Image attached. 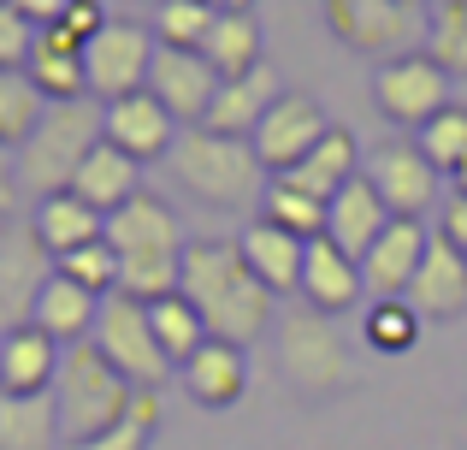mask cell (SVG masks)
Instances as JSON below:
<instances>
[{
	"instance_id": "6da1fadb",
	"label": "cell",
	"mask_w": 467,
	"mask_h": 450,
	"mask_svg": "<svg viewBox=\"0 0 467 450\" xmlns=\"http://www.w3.org/2000/svg\"><path fill=\"white\" fill-rule=\"evenodd\" d=\"M183 297L207 320V338H225V344L249 350L254 338L273 332V290L254 278L243 249L225 237H195L183 249Z\"/></svg>"
},
{
	"instance_id": "7a4b0ae2",
	"label": "cell",
	"mask_w": 467,
	"mask_h": 450,
	"mask_svg": "<svg viewBox=\"0 0 467 450\" xmlns=\"http://www.w3.org/2000/svg\"><path fill=\"white\" fill-rule=\"evenodd\" d=\"M107 243L119 255V297H137V302H160V297H178L183 290V225L171 214V202H160L142 190L137 202L107 220Z\"/></svg>"
},
{
	"instance_id": "3957f363",
	"label": "cell",
	"mask_w": 467,
	"mask_h": 450,
	"mask_svg": "<svg viewBox=\"0 0 467 450\" xmlns=\"http://www.w3.org/2000/svg\"><path fill=\"white\" fill-rule=\"evenodd\" d=\"M107 142V107L95 101H54L42 113V125L30 131V142L18 149V190H30L36 202L71 190V178L83 173L95 149Z\"/></svg>"
},
{
	"instance_id": "277c9868",
	"label": "cell",
	"mask_w": 467,
	"mask_h": 450,
	"mask_svg": "<svg viewBox=\"0 0 467 450\" xmlns=\"http://www.w3.org/2000/svg\"><path fill=\"white\" fill-rule=\"evenodd\" d=\"M171 178L207 208H249L266 196V166L249 137H219V131H183L171 149Z\"/></svg>"
},
{
	"instance_id": "5b68a950",
	"label": "cell",
	"mask_w": 467,
	"mask_h": 450,
	"mask_svg": "<svg viewBox=\"0 0 467 450\" xmlns=\"http://www.w3.org/2000/svg\"><path fill=\"white\" fill-rule=\"evenodd\" d=\"M137 385L101 356V344H71L66 350V368H59V385H54V403H59V433L66 445H83L95 433H107L113 421H125Z\"/></svg>"
},
{
	"instance_id": "8992f818",
	"label": "cell",
	"mask_w": 467,
	"mask_h": 450,
	"mask_svg": "<svg viewBox=\"0 0 467 450\" xmlns=\"http://www.w3.org/2000/svg\"><path fill=\"white\" fill-rule=\"evenodd\" d=\"M319 12H326V30L349 54H367L379 66L426 47V24H432L426 0H319Z\"/></svg>"
},
{
	"instance_id": "52a82bcc",
	"label": "cell",
	"mask_w": 467,
	"mask_h": 450,
	"mask_svg": "<svg viewBox=\"0 0 467 450\" xmlns=\"http://www.w3.org/2000/svg\"><path fill=\"white\" fill-rule=\"evenodd\" d=\"M278 368H285V380L296 385L308 403H326L337 385L355 380L349 344H343L337 320H326V314H314V309H296L278 326Z\"/></svg>"
},
{
	"instance_id": "ba28073f",
	"label": "cell",
	"mask_w": 467,
	"mask_h": 450,
	"mask_svg": "<svg viewBox=\"0 0 467 450\" xmlns=\"http://www.w3.org/2000/svg\"><path fill=\"white\" fill-rule=\"evenodd\" d=\"M95 344H101V356L113 361L137 392H160L166 380H178V368L166 361V350H160V338H154L149 302H137V297H107L101 302Z\"/></svg>"
},
{
	"instance_id": "9c48e42d",
	"label": "cell",
	"mask_w": 467,
	"mask_h": 450,
	"mask_svg": "<svg viewBox=\"0 0 467 450\" xmlns=\"http://www.w3.org/2000/svg\"><path fill=\"white\" fill-rule=\"evenodd\" d=\"M373 107L390 119V125H402V131L432 125V119L450 107V71L438 66L426 47L385 59V66L373 71Z\"/></svg>"
},
{
	"instance_id": "30bf717a",
	"label": "cell",
	"mask_w": 467,
	"mask_h": 450,
	"mask_svg": "<svg viewBox=\"0 0 467 450\" xmlns=\"http://www.w3.org/2000/svg\"><path fill=\"white\" fill-rule=\"evenodd\" d=\"M154 30L137 18H113L89 47H83V66H89V95L95 101H125V95L149 89V71H154Z\"/></svg>"
},
{
	"instance_id": "8fae6325",
	"label": "cell",
	"mask_w": 467,
	"mask_h": 450,
	"mask_svg": "<svg viewBox=\"0 0 467 450\" xmlns=\"http://www.w3.org/2000/svg\"><path fill=\"white\" fill-rule=\"evenodd\" d=\"M326 131H331V119H326V107L314 101V95H302V89H285L273 101V113L254 125V154H261V166H266V178H285L290 166H302L308 154L326 142Z\"/></svg>"
},
{
	"instance_id": "7c38bea8",
	"label": "cell",
	"mask_w": 467,
	"mask_h": 450,
	"mask_svg": "<svg viewBox=\"0 0 467 450\" xmlns=\"http://www.w3.org/2000/svg\"><path fill=\"white\" fill-rule=\"evenodd\" d=\"M361 173H367V184L385 196V208L397 214V220H420V214H432L438 190H444V173L426 161L420 142H379V149L361 161Z\"/></svg>"
},
{
	"instance_id": "4fadbf2b",
	"label": "cell",
	"mask_w": 467,
	"mask_h": 450,
	"mask_svg": "<svg viewBox=\"0 0 467 450\" xmlns=\"http://www.w3.org/2000/svg\"><path fill=\"white\" fill-rule=\"evenodd\" d=\"M219 83H225V78H219L202 54H190V47H160V54H154V71H149V95L166 107L171 119H178L183 131L207 125Z\"/></svg>"
},
{
	"instance_id": "5bb4252c",
	"label": "cell",
	"mask_w": 467,
	"mask_h": 450,
	"mask_svg": "<svg viewBox=\"0 0 467 450\" xmlns=\"http://www.w3.org/2000/svg\"><path fill=\"white\" fill-rule=\"evenodd\" d=\"M426 249H432V231L426 220H390L385 237L361 255V278H367V297L385 302V297H409L414 273H420Z\"/></svg>"
},
{
	"instance_id": "9a60e30c",
	"label": "cell",
	"mask_w": 467,
	"mask_h": 450,
	"mask_svg": "<svg viewBox=\"0 0 467 450\" xmlns=\"http://www.w3.org/2000/svg\"><path fill=\"white\" fill-rule=\"evenodd\" d=\"M59 368H66V344L47 338L42 326H6L0 332V392L18 397H47L59 385Z\"/></svg>"
},
{
	"instance_id": "2e32d148",
	"label": "cell",
	"mask_w": 467,
	"mask_h": 450,
	"mask_svg": "<svg viewBox=\"0 0 467 450\" xmlns=\"http://www.w3.org/2000/svg\"><path fill=\"white\" fill-rule=\"evenodd\" d=\"M178 137H183L178 119H171L149 89L125 95V101H107V142L125 149L130 161H142V166H149V161H171Z\"/></svg>"
},
{
	"instance_id": "e0dca14e",
	"label": "cell",
	"mask_w": 467,
	"mask_h": 450,
	"mask_svg": "<svg viewBox=\"0 0 467 450\" xmlns=\"http://www.w3.org/2000/svg\"><path fill=\"white\" fill-rule=\"evenodd\" d=\"M296 297L308 302L314 314H326V320H343V314L367 297L361 261H349L331 237H314L308 255H302V290H296Z\"/></svg>"
},
{
	"instance_id": "ac0fdd59",
	"label": "cell",
	"mask_w": 467,
	"mask_h": 450,
	"mask_svg": "<svg viewBox=\"0 0 467 450\" xmlns=\"http://www.w3.org/2000/svg\"><path fill=\"white\" fill-rule=\"evenodd\" d=\"M409 309L420 320H462L467 314V261L444 231H432V249L409 285Z\"/></svg>"
},
{
	"instance_id": "d6986e66",
	"label": "cell",
	"mask_w": 467,
	"mask_h": 450,
	"mask_svg": "<svg viewBox=\"0 0 467 450\" xmlns=\"http://www.w3.org/2000/svg\"><path fill=\"white\" fill-rule=\"evenodd\" d=\"M178 385L190 392V403H202V409L243 403V392H249V350L225 344V338H207V344L195 350V361L178 368Z\"/></svg>"
},
{
	"instance_id": "ffe728a7",
	"label": "cell",
	"mask_w": 467,
	"mask_h": 450,
	"mask_svg": "<svg viewBox=\"0 0 467 450\" xmlns=\"http://www.w3.org/2000/svg\"><path fill=\"white\" fill-rule=\"evenodd\" d=\"M83 47L66 24H47L36 30V47H30V83L47 95V101H89V66H83Z\"/></svg>"
},
{
	"instance_id": "44dd1931",
	"label": "cell",
	"mask_w": 467,
	"mask_h": 450,
	"mask_svg": "<svg viewBox=\"0 0 467 450\" xmlns=\"http://www.w3.org/2000/svg\"><path fill=\"white\" fill-rule=\"evenodd\" d=\"M397 220V214L385 208V196H379L373 184H367V173L361 178H349V184L331 196V214H326V237L337 243L349 261H361L367 249H373L379 237H385V225Z\"/></svg>"
},
{
	"instance_id": "7402d4cb",
	"label": "cell",
	"mask_w": 467,
	"mask_h": 450,
	"mask_svg": "<svg viewBox=\"0 0 467 450\" xmlns=\"http://www.w3.org/2000/svg\"><path fill=\"white\" fill-rule=\"evenodd\" d=\"M237 249H243V261L254 267V278H261L273 297L302 290V255H308V243H302L296 231H285V225H273V220H261V214H254V220L243 225Z\"/></svg>"
},
{
	"instance_id": "603a6c76",
	"label": "cell",
	"mask_w": 467,
	"mask_h": 450,
	"mask_svg": "<svg viewBox=\"0 0 467 450\" xmlns=\"http://www.w3.org/2000/svg\"><path fill=\"white\" fill-rule=\"evenodd\" d=\"M278 95H285V83H278V71H273V66L249 71V78L219 83L213 113H207V125H202V131H219V137H254V125L273 113Z\"/></svg>"
},
{
	"instance_id": "cb8c5ba5",
	"label": "cell",
	"mask_w": 467,
	"mask_h": 450,
	"mask_svg": "<svg viewBox=\"0 0 467 450\" xmlns=\"http://www.w3.org/2000/svg\"><path fill=\"white\" fill-rule=\"evenodd\" d=\"M101 302L107 297H95V290H83V285H71L66 273H54L42 285V297H36V314H30V326H42L47 338H59V344H89L95 338V320H101Z\"/></svg>"
},
{
	"instance_id": "d4e9b609",
	"label": "cell",
	"mask_w": 467,
	"mask_h": 450,
	"mask_svg": "<svg viewBox=\"0 0 467 450\" xmlns=\"http://www.w3.org/2000/svg\"><path fill=\"white\" fill-rule=\"evenodd\" d=\"M71 190H78V196L89 202L95 214H107V220H113L125 202H137V196H142V161H130L125 149L101 142V149L83 161V173L71 178Z\"/></svg>"
},
{
	"instance_id": "484cf974",
	"label": "cell",
	"mask_w": 467,
	"mask_h": 450,
	"mask_svg": "<svg viewBox=\"0 0 467 450\" xmlns=\"http://www.w3.org/2000/svg\"><path fill=\"white\" fill-rule=\"evenodd\" d=\"M30 225H36V237L47 243V255H54V261H59V255H71V249H89V243L107 237V214H95L89 202L78 196V190H59V196L36 202Z\"/></svg>"
},
{
	"instance_id": "4316f807",
	"label": "cell",
	"mask_w": 467,
	"mask_h": 450,
	"mask_svg": "<svg viewBox=\"0 0 467 450\" xmlns=\"http://www.w3.org/2000/svg\"><path fill=\"white\" fill-rule=\"evenodd\" d=\"M0 450H66L54 392H47V397L0 392Z\"/></svg>"
},
{
	"instance_id": "83f0119b",
	"label": "cell",
	"mask_w": 467,
	"mask_h": 450,
	"mask_svg": "<svg viewBox=\"0 0 467 450\" xmlns=\"http://www.w3.org/2000/svg\"><path fill=\"white\" fill-rule=\"evenodd\" d=\"M202 59L219 71V78H249V71H261L266 59H261V24H254V12H237V6H225L213 18V30H207V42H202Z\"/></svg>"
},
{
	"instance_id": "f1b7e54d",
	"label": "cell",
	"mask_w": 467,
	"mask_h": 450,
	"mask_svg": "<svg viewBox=\"0 0 467 450\" xmlns=\"http://www.w3.org/2000/svg\"><path fill=\"white\" fill-rule=\"evenodd\" d=\"M349 178H361V149H355V137H349L343 125H331L326 142H319L308 161L285 173V184H296V190H308V196L331 202L343 184H349Z\"/></svg>"
},
{
	"instance_id": "f546056e",
	"label": "cell",
	"mask_w": 467,
	"mask_h": 450,
	"mask_svg": "<svg viewBox=\"0 0 467 450\" xmlns=\"http://www.w3.org/2000/svg\"><path fill=\"white\" fill-rule=\"evenodd\" d=\"M149 320H154V338H160V350H166V361L171 368H183V361H195V350L207 344V320L195 314V302L183 297H160L149 302Z\"/></svg>"
},
{
	"instance_id": "4dcf8cb0",
	"label": "cell",
	"mask_w": 467,
	"mask_h": 450,
	"mask_svg": "<svg viewBox=\"0 0 467 450\" xmlns=\"http://www.w3.org/2000/svg\"><path fill=\"white\" fill-rule=\"evenodd\" d=\"M47 107L54 101L30 83V71H0V142H6L12 154L30 142V131L42 125Z\"/></svg>"
},
{
	"instance_id": "1f68e13d",
	"label": "cell",
	"mask_w": 467,
	"mask_h": 450,
	"mask_svg": "<svg viewBox=\"0 0 467 450\" xmlns=\"http://www.w3.org/2000/svg\"><path fill=\"white\" fill-rule=\"evenodd\" d=\"M219 12L225 6H207V0H154L149 30H154L160 47H190V54H202V42H207Z\"/></svg>"
},
{
	"instance_id": "d6a6232c",
	"label": "cell",
	"mask_w": 467,
	"mask_h": 450,
	"mask_svg": "<svg viewBox=\"0 0 467 450\" xmlns=\"http://www.w3.org/2000/svg\"><path fill=\"white\" fill-rule=\"evenodd\" d=\"M326 214H331V202H319V196H308V190L285 184V178H273V184H266V196H261V220L296 231L302 243L326 237Z\"/></svg>"
},
{
	"instance_id": "836d02e7",
	"label": "cell",
	"mask_w": 467,
	"mask_h": 450,
	"mask_svg": "<svg viewBox=\"0 0 467 450\" xmlns=\"http://www.w3.org/2000/svg\"><path fill=\"white\" fill-rule=\"evenodd\" d=\"M420 326L426 320L409 309V297H385V302H373V309L361 314V338H367V350H379V356H402V350H414Z\"/></svg>"
},
{
	"instance_id": "e575fe53",
	"label": "cell",
	"mask_w": 467,
	"mask_h": 450,
	"mask_svg": "<svg viewBox=\"0 0 467 450\" xmlns=\"http://www.w3.org/2000/svg\"><path fill=\"white\" fill-rule=\"evenodd\" d=\"M154 433H160V392H137L125 421H113L107 433H95L83 445H66V450H149Z\"/></svg>"
},
{
	"instance_id": "d590c367",
	"label": "cell",
	"mask_w": 467,
	"mask_h": 450,
	"mask_svg": "<svg viewBox=\"0 0 467 450\" xmlns=\"http://www.w3.org/2000/svg\"><path fill=\"white\" fill-rule=\"evenodd\" d=\"M414 142H420L426 161H432L438 173L450 178V173H456V166L467 161V107H462V101H450L444 113L432 119V125H420V137H414Z\"/></svg>"
},
{
	"instance_id": "8d00e7d4",
	"label": "cell",
	"mask_w": 467,
	"mask_h": 450,
	"mask_svg": "<svg viewBox=\"0 0 467 450\" xmlns=\"http://www.w3.org/2000/svg\"><path fill=\"white\" fill-rule=\"evenodd\" d=\"M54 273H66L71 285L95 290V297H119V255H113V243H107V237H101V243H89V249L59 255Z\"/></svg>"
},
{
	"instance_id": "74e56055",
	"label": "cell",
	"mask_w": 467,
	"mask_h": 450,
	"mask_svg": "<svg viewBox=\"0 0 467 450\" xmlns=\"http://www.w3.org/2000/svg\"><path fill=\"white\" fill-rule=\"evenodd\" d=\"M426 54L450 71V78H467V6H438L432 24H426Z\"/></svg>"
},
{
	"instance_id": "f35d334b",
	"label": "cell",
	"mask_w": 467,
	"mask_h": 450,
	"mask_svg": "<svg viewBox=\"0 0 467 450\" xmlns=\"http://www.w3.org/2000/svg\"><path fill=\"white\" fill-rule=\"evenodd\" d=\"M30 47H36V24L0 0V71H24L30 66Z\"/></svg>"
},
{
	"instance_id": "ab89813d",
	"label": "cell",
	"mask_w": 467,
	"mask_h": 450,
	"mask_svg": "<svg viewBox=\"0 0 467 450\" xmlns=\"http://www.w3.org/2000/svg\"><path fill=\"white\" fill-rule=\"evenodd\" d=\"M59 24H66V30L78 36V42H95V36H101L113 18H107V6H101V0H71V6H66V18H59Z\"/></svg>"
},
{
	"instance_id": "60d3db41",
	"label": "cell",
	"mask_w": 467,
	"mask_h": 450,
	"mask_svg": "<svg viewBox=\"0 0 467 450\" xmlns=\"http://www.w3.org/2000/svg\"><path fill=\"white\" fill-rule=\"evenodd\" d=\"M438 231H444V237L456 243L462 261H467V196H450L444 208H438Z\"/></svg>"
},
{
	"instance_id": "b9f144b4",
	"label": "cell",
	"mask_w": 467,
	"mask_h": 450,
	"mask_svg": "<svg viewBox=\"0 0 467 450\" xmlns=\"http://www.w3.org/2000/svg\"><path fill=\"white\" fill-rule=\"evenodd\" d=\"M6 6H12V12H24V18H30L36 30H47V24H59V18H66V6H71V0H6Z\"/></svg>"
},
{
	"instance_id": "7bdbcfd3",
	"label": "cell",
	"mask_w": 467,
	"mask_h": 450,
	"mask_svg": "<svg viewBox=\"0 0 467 450\" xmlns=\"http://www.w3.org/2000/svg\"><path fill=\"white\" fill-rule=\"evenodd\" d=\"M12 202H18V154L0 142V220L12 214Z\"/></svg>"
},
{
	"instance_id": "ee69618b",
	"label": "cell",
	"mask_w": 467,
	"mask_h": 450,
	"mask_svg": "<svg viewBox=\"0 0 467 450\" xmlns=\"http://www.w3.org/2000/svg\"><path fill=\"white\" fill-rule=\"evenodd\" d=\"M450 196H467V161L456 166V173H450Z\"/></svg>"
},
{
	"instance_id": "f6af8a7d",
	"label": "cell",
	"mask_w": 467,
	"mask_h": 450,
	"mask_svg": "<svg viewBox=\"0 0 467 450\" xmlns=\"http://www.w3.org/2000/svg\"><path fill=\"white\" fill-rule=\"evenodd\" d=\"M426 6H432V12H438V6H467V0H426Z\"/></svg>"
},
{
	"instance_id": "bcb514c9",
	"label": "cell",
	"mask_w": 467,
	"mask_h": 450,
	"mask_svg": "<svg viewBox=\"0 0 467 450\" xmlns=\"http://www.w3.org/2000/svg\"><path fill=\"white\" fill-rule=\"evenodd\" d=\"M225 6H237V12H254V0H225Z\"/></svg>"
},
{
	"instance_id": "7dc6e473",
	"label": "cell",
	"mask_w": 467,
	"mask_h": 450,
	"mask_svg": "<svg viewBox=\"0 0 467 450\" xmlns=\"http://www.w3.org/2000/svg\"><path fill=\"white\" fill-rule=\"evenodd\" d=\"M0 249H6V220H0Z\"/></svg>"
},
{
	"instance_id": "c3c4849f",
	"label": "cell",
	"mask_w": 467,
	"mask_h": 450,
	"mask_svg": "<svg viewBox=\"0 0 467 450\" xmlns=\"http://www.w3.org/2000/svg\"><path fill=\"white\" fill-rule=\"evenodd\" d=\"M462 439H467V415H462Z\"/></svg>"
},
{
	"instance_id": "681fc988",
	"label": "cell",
	"mask_w": 467,
	"mask_h": 450,
	"mask_svg": "<svg viewBox=\"0 0 467 450\" xmlns=\"http://www.w3.org/2000/svg\"><path fill=\"white\" fill-rule=\"evenodd\" d=\"M207 6H225V0H207Z\"/></svg>"
}]
</instances>
